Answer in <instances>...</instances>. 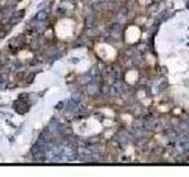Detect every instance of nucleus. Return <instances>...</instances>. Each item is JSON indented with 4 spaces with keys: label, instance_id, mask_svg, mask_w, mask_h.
I'll return each instance as SVG.
<instances>
[{
    "label": "nucleus",
    "instance_id": "f257e3e1",
    "mask_svg": "<svg viewBox=\"0 0 189 177\" xmlns=\"http://www.w3.org/2000/svg\"><path fill=\"white\" fill-rule=\"evenodd\" d=\"M22 43H24L22 37H21V36H18V37L13 38V39L10 41V47H11L12 50H17V49H19V47L21 46Z\"/></svg>",
    "mask_w": 189,
    "mask_h": 177
},
{
    "label": "nucleus",
    "instance_id": "f03ea898",
    "mask_svg": "<svg viewBox=\"0 0 189 177\" xmlns=\"http://www.w3.org/2000/svg\"><path fill=\"white\" fill-rule=\"evenodd\" d=\"M24 17V11H18V12H14L13 14H12V17H11V24H16V22H18L19 20L21 19Z\"/></svg>",
    "mask_w": 189,
    "mask_h": 177
}]
</instances>
